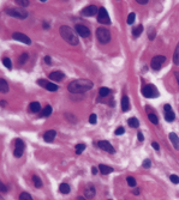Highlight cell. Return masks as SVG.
<instances>
[{"label":"cell","instance_id":"f1b7e54d","mask_svg":"<svg viewBox=\"0 0 179 200\" xmlns=\"http://www.w3.org/2000/svg\"><path fill=\"white\" fill-rule=\"evenodd\" d=\"M173 62L175 65H179V46L175 48V51L173 54Z\"/></svg>","mask_w":179,"mask_h":200},{"label":"cell","instance_id":"f546056e","mask_svg":"<svg viewBox=\"0 0 179 200\" xmlns=\"http://www.w3.org/2000/svg\"><path fill=\"white\" fill-rule=\"evenodd\" d=\"M19 200H32V198H31V195H30L29 193L23 192V193H20V195H19Z\"/></svg>","mask_w":179,"mask_h":200},{"label":"cell","instance_id":"c3c4849f","mask_svg":"<svg viewBox=\"0 0 179 200\" xmlns=\"http://www.w3.org/2000/svg\"><path fill=\"white\" fill-rule=\"evenodd\" d=\"M44 62L49 65V63L52 62V59H50V56H48V55H46V56H44Z\"/></svg>","mask_w":179,"mask_h":200},{"label":"cell","instance_id":"1f68e13d","mask_svg":"<svg viewBox=\"0 0 179 200\" xmlns=\"http://www.w3.org/2000/svg\"><path fill=\"white\" fill-rule=\"evenodd\" d=\"M28 57H29V55H28L26 53H23V54H22V55L19 56V60H18V63H19V65H23V63H24V62H25V61L28 60Z\"/></svg>","mask_w":179,"mask_h":200},{"label":"cell","instance_id":"ba28073f","mask_svg":"<svg viewBox=\"0 0 179 200\" xmlns=\"http://www.w3.org/2000/svg\"><path fill=\"white\" fill-rule=\"evenodd\" d=\"M37 84L41 85L42 87H44V89L48 90V91H56V90H58V85H55L54 83L47 81L46 79H38V80H37Z\"/></svg>","mask_w":179,"mask_h":200},{"label":"cell","instance_id":"3957f363","mask_svg":"<svg viewBox=\"0 0 179 200\" xmlns=\"http://www.w3.org/2000/svg\"><path fill=\"white\" fill-rule=\"evenodd\" d=\"M96 37H97V40L101 43L106 44V43H108L111 41V32L106 28H99L96 30Z\"/></svg>","mask_w":179,"mask_h":200},{"label":"cell","instance_id":"7a4b0ae2","mask_svg":"<svg viewBox=\"0 0 179 200\" xmlns=\"http://www.w3.org/2000/svg\"><path fill=\"white\" fill-rule=\"evenodd\" d=\"M60 35L64 38V41L67 42L68 44H71V46H77L78 44V37L70 26H66V25L60 26Z\"/></svg>","mask_w":179,"mask_h":200},{"label":"cell","instance_id":"9c48e42d","mask_svg":"<svg viewBox=\"0 0 179 200\" xmlns=\"http://www.w3.org/2000/svg\"><path fill=\"white\" fill-rule=\"evenodd\" d=\"M74 30H76V32H77L79 36H82V37H89V36H90V30H89V28H86L85 25L77 24V25L74 26Z\"/></svg>","mask_w":179,"mask_h":200},{"label":"cell","instance_id":"6da1fadb","mask_svg":"<svg viewBox=\"0 0 179 200\" xmlns=\"http://www.w3.org/2000/svg\"><path fill=\"white\" fill-rule=\"evenodd\" d=\"M93 86H94V84L89 79H76L68 84L67 90L71 93H83V92H86L90 89H93Z\"/></svg>","mask_w":179,"mask_h":200},{"label":"cell","instance_id":"bcb514c9","mask_svg":"<svg viewBox=\"0 0 179 200\" xmlns=\"http://www.w3.org/2000/svg\"><path fill=\"white\" fill-rule=\"evenodd\" d=\"M151 146H153L156 151H159V150H160V146H159V144H157L156 141H153V143H151Z\"/></svg>","mask_w":179,"mask_h":200},{"label":"cell","instance_id":"4316f807","mask_svg":"<svg viewBox=\"0 0 179 200\" xmlns=\"http://www.w3.org/2000/svg\"><path fill=\"white\" fill-rule=\"evenodd\" d=\"M142 31H143V26H142V25H138V26H136V28L132 30V35H133L135 37H138V36L142 34Z\"/></svg>","mask_w":179,"mask_h":200},{"label":"cell","instance_id":"8992f818","mask_svg":"<svg viewBox=\"0 0 179 200\" xmlns=\"http://www.w3.org/2000/svg\"><path fill=\"white\" fill-rule=\"evenodd\" d=\"M97 22L101 23V24H109V23H111L109 16H108V13H107V11H106L105 7H100V8H99Z\"/></svg>","mask_w":179,"mask_h":200},{"label":"cell","instance_id":"2e32d148","mask_svg":"<svg viewBox=\"0 0 179 200\" xmlns=\"http://www.w3.org/2000/svg\"><path fill=\"white\" fill-rule=\"evenodd\" d=\"M169 140H171V143L173 144V146H174V149L175 150H178L179 151V138H178V135L175 134V133H169Z\"/></svg>","mask_w":179,"mask_h":200},{"label":"cell","instance_id":"f5cc1de1","mask_svg":"<svg viewBox=\"0 0 179 200\" xmlns=\"http://www.w3.org/2000/svg\"><path fill=\"white\" fill-rule=\"evenodd\" d=\"M0 104H1V107H2V108H4V107H6V101H4V99H2V101H0Z\"/></svg>","mask_w":179,"mask_h":200},{"label":"cell","instance_id":"f35d334b","mask_svg":"<svg viewBox=\"0 0 179 200\" xmlns=\"http://www.w3.org/2000/svg\"><path fill=\"white\" fill-rule=\"evenodd\" d=\"M169 180H171L174 184H178V183H179V177H178L177 175H171V176H169Z\"/></svg>","mask_w":179,"mask_h":200},{"label":"cell","instance_id":"816d5d0a","mask_svg":"<svg viewBox=\"0 0 179 200\" xmlns=\"http://www.w3.org/2000/svg\"><path fill=\"white\" fill-rule=\"evenodd\" d=\"M174 75H175V79H177V81H178V85H179V72H175Z\"/></svg>","mask_w":179,"mask_h":200},{"label":"cell","instance_id":"74e56055","mask_svg":"<svg viewBox=\"0 0 179 200\" xmlns=\"http://www.w3.org/2000/svg\"><path fill=\"white\" fill-rule=\"evenodd\" d=\"M96 121H97V116H96V114H90V116H89V122H90L91 125H95Z\"/></svg>","mask_w":179,"mask_h":200},{"label":"cell","instance_id":"b9f144b4","mask_svg":"<svg viewBox=\"0 0 179 200\" xmlns=\"http://www.w3.org/2000/svg\"><path fill=\"white\" fill-rule=\"evenodd\" d=\"M124 132H125V129H124L123 127H118V128L115 129V132H114V133H115V135H121Z\"/></svg>","mask_w":179,"mask_h":200},{"label":"cell","instance_id":"f907efd6","mask_svg":"<svg viewBox=\"0 0 179 200\" xmlns=\"http://www.w3.org/2000/svg\"><path fill=\"white\" fill-rule=\"evenodd\" d=\"M137 2H138V4H141V5H145V4H148V1H147V0H144V1H143V0H138Z\"/></svg>","mask_w":179,"mask_h":200},{"label":"cell","instance_id":"52a82bcc","mask_svg":"<svg viewBox=\"0 0 179 200\" xmlns=\"http://www.w3.org/2000/svg\"><path fill=\"white\" fill-rule=\"evenodd\" d=\"M165 60H166V57H165L163 55H156V56H154V57L151 59V61H150L151 68L155 69V71H159V69L161 68L162 63L165 62Z\"/></svg>","mask_w":179,"mask_h":200},{"label":"cell","instance_id":"f6af8a7d","mask_svg":"<svg viewBox=\"0 0 179 200\" xmlns=\"http://www.w3.org/2000/svg\"><path fill=\"white\" fill-rule=\"evenodd\" d=\"M137 139H138L139 141H143V140H144V137H143L142 132H138V133H137Z\"/></svg>","mask_w":179,"mask_h":200},{"label":"cell","instance_id":"5bb4252c","mask_svg":"<svg viewBox=\"0 0 179 200\" xmlns=\"http://www.w3.org/2000/svg\"><path fill=\"white\" fill-rule=\"evenodd\" d=\"M55 135H56V132H55L54 129L47 131V132L43 134V140H44V141H47V143H52V141L54 140Z\"/></svg>","mask_w":179,"mask_h":200},{"label":"cell","instance_id":"44dd1931","mask_svg":"<svg viewBox=\"0 0 179 200\" xmlns=\"http://www.w3.org/2000/svg\"><path fill=\"white\" fill-rule=\"evenodd\" d=\"M8 91V84L5 79H0V92L6 93Z\"/></svg>","mask_w":179,"mask_h":200},{"label":"cell","instance_id":"11a10c76","mask_svg":"<svg viewBox=\"0 0 179 200\" xmlns=\"http://www.w3.org/2000/svg\"><path fill=\"white\" fill-rule=\"evenodd\" d=\"M43 28H44V29H48V28H49V24H47V23H43Z\"/></svg>","mask_w":179,"mask_h":200},{"label":"cell","instance_id":"cb8c5ba5","mask_svg":"<svg viewBox=\"0 0 179 200\" xmlns=\"http://www.w3.org/2000/svg\"><path fill=\"white\" fill-rule=\"evenodd\" d=\"M50 114H52V107H50V105H47V107L42 110L41 116H42V117H48Z\"/></svg>","mask_w":179,"mask_h":200},{"label":"cell","instance_id":"7c38bea8","mask_svg":"<svg viewBox=\"0 0 179 200\" xmlns=\"http://www.w3.org/2000/svg\"><path fill=\"white\" fill-rule=\"evenodd\" d=\"M97 145H99V147L102 149L103 151L109 152V153H114V147L111 145V143H108V141H106V140H100V141L97 143Z\"/></svg>","mask_w":179,"mask_h":200},{"label":"cell","instance_id":"60d3db41","mask_svg":"<svg viewBox=\"0 0 179 200\" xmlns=\"http://www.w3.org/2000/svg\"><path fill=\"white\" fill-rule=\"evenodd\" d=\"M65 116H66V119H67V120H70L72 123H74V122L77 121V120H76V117H73V115H72V114H66Z\"/></svg>","mask_w":179,"mask_h":200},{"label":"cell","instance_id":"ac0fdd59","mask_svg":"<svg viewBox=\"0 0 179 200\" xmlns=\"http://www.w3.org/2000/svg\"><path fill=\"white\" fill-rule=\"evenodd\" d=\"M95 187L93 186V184H88L86 186V188H85V190H84V194H85V196L86 198H93L94 195H95Z\"/></svg>","mask_w":179,"mask_h":200},{"label":"cell","instance_id":"681fc988","mask_svg":"<svg viewBox=\"0 0 179 200\" xmlns=\"http://www.w3.org/2000/svg\"><path fill=\"white\" fill-rule=\"evenodd\" d=\"M99 170H97V168L96 166H93L91 168V172H93V175H96V172H97Z\"/></svg>","mask_w":179,"mask_h":200},{"label":"cell","instance_id":"9a60e30c","mask_svg":"<svg viewBox=\"0 0 179 200\" xmlns=\"http://www.w3.org/2000/svg\"><path fill=\"white\" fill-rule=\"evenodd\" d=\"M52 80H55V81H60L62 78H64V73L62 72H60V71H54V72H52V73H49V75H48Z\"/></svg>","mask_w":179,"mask_h":200},{"label":"cell","instance_id":"30bf717a","mask_svg":"<svg viewBox=\"0 0 179 200\" xmlns=\"http://www.w3.org/2000/svg\"><path fill=\"white\" fill-rule=\"evenodd\" d=\"M12 37H13V40L19 41V42H23V43H25V44H30V43H31V40H30L26 35H24V34H22V32H13Z\"/></svg>","mask_w":179,"mask_h":200},{"label":"cell","instance_id":"ffe728a7","mask_svg":"<svg viewBox=\"0 0 179 200\" xmlns=\"http://www.w3.org/2000/svg\"><path fill=\"white\" fill-rule=\"evenodd\" d=\"M29 108H30V110L32 113H38L41 110V104L38 102H31L30 105H29Z\"/></svg>","mask_w":179,"mask_h":200},{"label":"cell","instance_id":"e575fe53","mask_svg":"<svg viewBox=\"0 0 179 200\" xmlns=\"http://www.w3.org/2000/svg\"><path fill=\"white\" fill-rule=\"evenodd\" d=\"M126 181H127V184H129L130 187H135V186H136V180H135V177L129 176V177L126 178Z\"/></svg>","mask_w":179,"mask_h":200},{"label":"cell","instance_id":"ab89813d","mask_svg":"<svg viewBox=\"0 0 179 200\" xmlns=\"http://www.w3.org/2000/svg\"><path fill=\"white\" fill-rule=\"evenodd\" d=\"M16 147H18V149H24V143H23L20 139L16 140Z\"/></svg>","mask_w":179,"mask_h":200},{"label":"cell","instance_id":"d4e9b609","mask_svg":"<svg viewBox=\"0 0 179 200\" xmlns=\"http://www.w3.org/2000/svg\"><path fill=\"white\" fill-rule=\"evenodd\" d=\"M109 93H111V90H109L108 87H101V89L99 90V95H100L101 97H107Z\"/></svg>","mask_w":179,"mask_h":200},{"label":"cell","instance_id":"7dc6e473","mask_svg":"<svg viewBox=\"0 0 179 200\" xmlns=\"http://www.w3.org/2000/svg\"><path fill=\"white\" fill-rule=\"evenodd\" d=\"M0 188H1V192H2V193H6V192H7V188H6V186H5L2 182H0Z\"/></svg>","mask_w":179,"mask_h":200},{"label":"cell","instance_id":"603a6c76","mask_svg":"<svg viewBox=\"0 0 179 200\" xmlns=\"http://www.w3.org/2000/svg\"><path fill=\"white\" fill-rule=\"evenodd\" d=\"M59 190L62 193V194H68L70 193V186L67 183H61L59 186Z\"/></svg>","mask_w":179,"mask_h":200},{"label":"cell","instance_id":"83f0119b","mask_svg":"<svg viewBox=\"0 0 179 200\" xmlns=\"http://www.w3.org/2000/svg\"><path fill=\"white\" fill-rule=\"evenodd\" d=\"M32 181H34V184H35V187H36V188L42 187V181H41V178H40L38 176L34 175V176H32Z\"/></svg>","mask_w":179,"mask_h":200},{"label":"cell","instance_id":"db71d44e","mask_svg":"<svg viewBox=\"0 0 179 200\" xmlns=\"http://www.w3.org/2000/svg\"><path fill=\"white\" fill-rule=\"evenodd\" d=\"M132 193H133V194H136V195H137V194H139V189H138V188H137V189H135V190H133V192H132Z\"/></svg>","mask_w":179,"mask_h":200},{"label":"cell","instance_id":"ee69618b","mask_svg":"<svg viewBox=\"0 0 179 200\" xmlns=\"http://www.w3.org/2000/svg\"><path fill=\"white\" fill-rule=\"evenodd\" d=\"M148 37H149V40H154V38H155V31H154L153 29L149 31V34H148Z\"/></svg>","mask_w":179,"mask_h":200},{"label":"cell","instance_id":"d6a6232c","mask_svg":"<svg viewBox=\"0 0 179 200\" xmlns=\"http://www.w3.org/2000/svg\"><path fill=\"white\" fill-rule=\"evenodd\" d=\"M2 63H4V66H5L6 68H8V69H11V68H12V62H11V60H10L8 57L2 59Z\"/></svg>","mask_w":179,"mask_h":200},{"label":"cell","instance_id":"7bdbcfd3","mask_svg":"<svg viewBox=\"0 0 179 200\" xmlns=\"http://www.w3.org/2000/svg\"><path fill=\"white\" fill-rule=\"evenodd\" d=\"M150 165H151V162H150L149 159H145V160L143 162V168L148 169V168H150Z\"/></svg>","mask_w":179,"mask_h":200},{"label":"cell","instance_id":"5b68a950","mask_svg":"<svg viewBox=\"0 0 179 200\" xmlns=\"http://www.w3.org/2000/svg\"><path fill=\"white\" fill-rule=\"evenodd\" d=\"M142 93H143V96L147 97V98H153V97H157V96H159V92H157L156 87H155L154 85H151V84L145 85V86L142 89Z\"/></svg>","mask_w":179,"mask_h":200},{"label":"cell","instance_id":"9f6ffc18","mask_svg":"<svg viewBox=\"0 0 179 200\" xmlns=\"http://www.w3.org/2000/svg\"><path fill=\"white\" fill-rule=\"evenodd\" d=\"M77 200H86V199H85V198H83V196H78V198H77Z\"/></svg>","mask_w":179,"mask_h":200},{"label":"cell","instance_id":"484cf974","mask_svg":"<svg viewBox=\"0 0 179 200\" xmlns=\"http://www.w3.org/2000/svg\"><path fill=\"white\" fill-rule=\"evenodd\" d=\"M148 119H149V121H150L151 123H154V125H157V123H159V119H157V116H156L154 113H149V114H148Z\"/></svg>","mask_w":179,"mask_h":200},{"label":"cell","instance_id":"e0dca14e","mask_svg":"<svg viewBox=\"0 0 179 200\" xmlns=\"http://www.w3.org/2000/svg\"><path fill=\"white\" fill-rule=\"evenodd\" d=\"M121 109H123V111H127L130 109V101H129V97L126 95L121 97Z\"/></svg>","mask_w":179,"mask_h":200},{"label":"cell","instance_id":"d590c367","mask_svg":"<svg viewBox=\"0 0 179 200\" xmlns=\"http://www.w3.org/2000/svg\"><path fill=\"white\" fill-rule=\"evenodd\" d=\"M135 19H136V14L132 12V13H130L129 16H127V24H132L133 22H135Z\"/></svg>","mask_w":179,"mask_h":200},{"label":"cell","instance_id":"7402d4cb","mask_svg":"<svg viewBox=\"0 0 179 200\" xmlns=\"http://www.w3.org/2000/svg\"><path fill=\"white\" fill-rule=\"evenodd\" d=\"M127 123H129V126L132 127V128H137V127L139 126V121H138L136 117H131V119H129V120H127Z\"/></svg>","mask_w":179,"mask_h":200},{"label":"cell","instance_id":"277c9868","mask_svg":"<svg viewBox=\"0 0 179 200\" xmlns=\"http://www.w3.org/2000/svg\"><path fill=\"white\" fill-rule=\"evenodd\" d=\"M6 13L14 17V18H19V19H25L28 17V12L23 8H17V7H11L6 10Z\"/></svg>","mask_w":179,"mask_h":200},{"label":"cell","instance_id":"8fae6325","mask_svg":"<svg viewBox=\"0 0 179 200\" xmlns=\"http://www.w3.org/2000/svg\"><path fill=\"white\" fill-rule=\"evenodd\" d=\"M165 119L168 122H172L175 119V115H174V113H173V110H172L169 104H165Z\"/></svg>","mask_w":179,"mask_h":200},{"label":"cell","instance_id":"4dcf8cb0","mask_svg":"<svg viewBox=\"0 0 179 200\" xmlns=\"http://www.w3.org/2000/svg\"><path fill=\"white\" fill-rule=\"evenodd\" d=\"M84 150H85V144H82V143H80V144H78V145L76 146V153H77V154H80Z\"/></svg>","mask_w":179,"mask_h":200},{"label":"cell","instance_id":"d6986e66","mask_svg":"<svg viewBox=\"0 0 179 200\" xmlns=\"http://www.w3.org/2000/svg\"><path fill=\"white\" fill-rule=\"evenodd\" d=\"M99 170L103 174V175H108L113 171V168L112 166H108V165H105V164H100L99 165Z\"/></svg>","mask_w":179,"mask_h":200},{"label":"cell","instance_id":"8d00e7d4","mask_svg":"<svg viewBox=\"0 0 179 200\" xmlns=\"http://www.w3.org/2000/svg\"><path fill=\"white\" fill-rule=\"evenodd\" d=\"M16 2H17V5H19L20 7H26V6H29V4H30L28 0H26V1H24V0H17Z\"/></svg>","mask_w":179,"mask_h":200},{"label":"cell","instance_id":"4fadbf2b","mask_svg":"<svg viewBox=\"0 0 179 200\" xmlns=\"http://www.w3.org/2000/svg\"><path fill=\"white\" fill-rule=\"evenodd\" d=\"M96 13H99V8L94 5H90L88 7H85L83 11H82V14L83 16H95Z\"/></svg>","mask_w":179,"mask_h":200},{"label":"cell","instance_id":"836d02e7","mask_svg":"<svg viewBox=\"0 0 179 200\" xmlns=\"http://www.w3.org/2000/svg\"><path fill=\"white\" fill-rule=\"evenodd\" d=\"M23 152H24V149H18V147H16V149H14L13 154H14V157L19 158V157H22V156H23Z\"/></svg>","mask_w":179,"mask_h":200}]
</instances>
